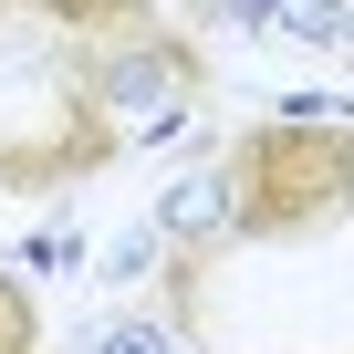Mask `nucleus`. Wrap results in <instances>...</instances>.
<instances>
[{"label":"nucleus","mask_w":354,"mask_h":354,"mask_svg":"<svg viewBox=\"0 0 354 354\" xmlns=\"http://www.w3.org/2000/svg\"><path fill=\"white\" fill-rule=\"evenodd\" d=\"M32 11H53L63 32H104V42H156V11H146V0H32Z\"/></svg>","instance_id":"nucleus-3"},{"label":"nucleus","mask_w":354,"mask_h":354,"mask_svg":"<svg viewBox=\"0 0 354 354\" xmlns=\"http://www.w3.org/2000/svg\"><path fill=\"white\" fill-rule=\"evenodd\" d=\"M115 156V125H104V104L73 84V104H63V125L53 136H0V188H63V177H84V167H104Z\"/></svg>","instance_id":"nucleus-2"},{"label":"nucleus","mask_w":354,"mask_h":354,"mask_svg":"<svg viewBox=\"0 0 354 354\" xmlns=\"http://www.w3.org/2000/svg\"><path fill=\"white\" fill-rule=\"evenodd\" d=\"M32 344H42V313H32V292L11 271H0V354H32Z\"/></svg>","instance_id":"nucleus-4"},{"label":"nucleus","mask_w":354,"mask_h":354,"mask_svg":"<svg viewBox=\"0 0 354 354\" xmlns=\"http://www.w3.org/2000/svg\"><path fill=\"white\" fill-rule=\"evenodd\" d=\"M0 11H11V0H0Z\"/></svg>","instance_id":"nucleus-5"},{"label":"nucleus","mask_w":354,"mask_h":354,"mask_svg":"<svg viewBox=\"0 0 354 354\" xmlns=\"http://www.w3.org/2000/svg\"><path fill=\"white\" fill-rule=\"evenodd\" d=\"M354 209V125L281 115L230 146V230L240 240H302Z\"/></svg>","instance_id":"nucleus-1"}]
</instances>
